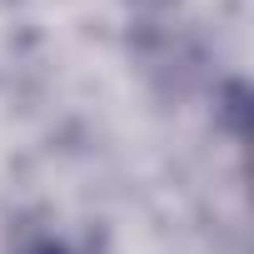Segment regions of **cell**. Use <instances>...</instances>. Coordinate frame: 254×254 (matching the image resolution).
Returning <instances> with one entry per match:
<instances>
[{"label":"cell","mask_w":254,"mask_h":254,"mask_svg":"<svg viewBox=\"0 0 254 254\" xmlns=\"http://www.w3.org/2000/svg\"><path fill=\"white\" fill-rule=\"evenodd\" d=\"M30 254H65V249H60V244H50V239H45V244H35V249H30Z\"/></svg>","instance_id":"6da1fadb"}]
</instances>
